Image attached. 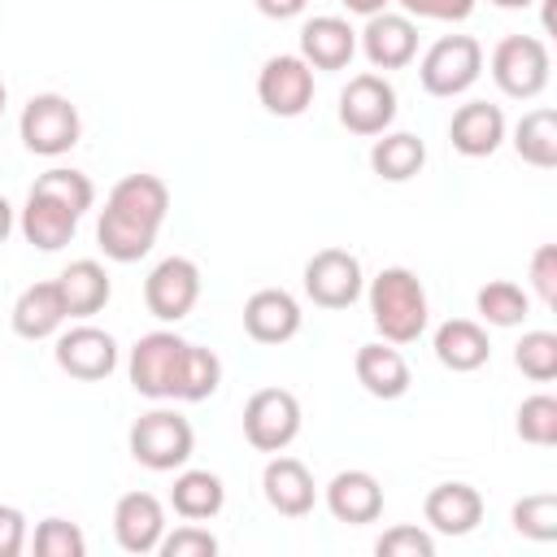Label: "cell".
<instances>
[{
    "label": "cell",
    "mask_w": 557,
    "mask_h": 557,
    "mask_svg": "<svg viewBox=\"0 0 557 557\" xmlns=\"http://www.w3.org/2000/svg\"><path fill=\"white\" fill-rule=\"evenodd\" d=\"M370 318H374V331L387 339V344H413L426 322H431V305H426V287L413 270L405 265H387L370 278Z\"/></svg>",
    "instance_id": "1"
},
{
    "label": "cell",
    "mask_w": 557,
    "mask_h": 557,
    "mask_svg": "<svg viewBox=\"0 0 557 557\" xmlns=\"http://www.w3.org/2000/svg\"><path fill=\"white\" fill-rule=\"evenodd\" d=\"M131 457L144 466V470H157V474H170V470H183L191 461V448H196V431L183 413L174 409H148L131 422Z\"/></svg>",
    "instance_id": "2"
},
{
    "label": "cell",
    "mask_w": 557,
    "mask_h": 557,
    "mask_svg": "<svg viewBox=\"0 0 557 557\" xmlns=\"http://www.w3.org/2000/svg\"><path fill=\"white\" fill-rule=\"evenodd\" d=\"M183 361H187V339L174 331H148L135 339L126 374L131 387L148 400H178L183 392Z\"/></svg>",
    "instance_id": "3"
},
{
    "label": "cell",
    "mask_w": 557,
    "mask_h": 557,
    "mask_svg": "<svg viewBox=\"0 0 557 557\" xmlns=\"http://www.w3.org/2000/svg\"><path fill=\"white\" fill-rule=\"evenodd\" d=\"M17 135L35 157H61L78 144L83 135V117L70 104V96L61 91H39L26 100L22 117H17Z\"/></svg>",
    "instance_id": "4"
},
{
    "label": "cell",
    "mask_w": 557,
    "mask_h": 557,
    "mask_svg": "<svg viewBox=\"0 0 557 557\" xmlns=\"http://www.w3.org/2000/svg\"><path fill=\"white\" fill-rule=\"evenodd\" d=\"M483 74V44L474 35H444L435 39L422 61H418V78L431 96H461L479 83Z\"/></svg>",
    "instance_id": "5"
},
{
    "label": "cell",
    "mask_w": 557,
    "mask_h": 557,
    "mask_svg": "<svg viewBox=\"0 0 557 557\" xmlns=\"http://www.w3.org/2000/svg\"><path fill=\"white\" fill-rule=\"evenodd\" d=\"M492 83L509 96V100H535L548 87V48L535 35H505L492 48Z\"/></svg>",
    "instance_id": "6"
},
{
    "label": "cell",
    "mask_w": 557,
    "mask_h": 557,
    "mask_svg": "<svg viewBox=\"0 0 557 557\" xmlns=\"http://www.w3.org/2000/svg\"><path fill=\"white\" fill-rule=\"evenodd\" d=\"M300 435V400L287 387H261L244 405V440L257 453H283Z\"/></svg>",
    "instance_id": "7"
},
{
    "label": "cell",
    "mask_w": 557,
    "mask_h": 557,
    "mask_svg": "<svg viewBox=\"0 0 557 557\" xmlns=\"http://www.w3.org/2000/svg\"><path fill=\"white\" fill-rule=\"evenodd\" d=\"M200 300V265L191 257H165L144 278V305L161 322H183Z\"/></svg>",
    "instance_id": "8"
},
{
    "label": "cell",
    "mask_w": 557,
    "mask_h": 557,
    "mask_svg": "<svg viewBox=\"0 0 557 557\" xmlns=\"http://www.w3.org/2000/svg\"><path fill=\"white\" fill-rule=\"evenodd\" d=\"M257 100L274 117H300L313 104V70L300 52H278L257 74Z\"/></svg>",
    "instance_id": "9"
},
{
    "label": "cell",
    "mask_w": 557,
    "mask_h": 557,
    "mask_svg": "<svg viewBox=\"0 0 557 557\" xmlns=\"http://www.w3.org/2000/svg\"><path fill=\"white\" fill-rule=\"evenodd\" d=\"M366 287L361 261L348 248H318L305 261V296L322 309H348Z\"/></svg>",
    "instance_id": "10"
},
{
    "label": "cell",
    "mask_w": 557,
    "mask_h": 557,
    "mask_svg": "<svg viewBox=\"0 0 557 557\" xmlns=\"http://www.w3.org/2000/svg\"><path fill=\"white\" fill-rule=\"evenodd\" d=\"M392 117H396V87L374 70L352 74L348 87L339 91V122L352 135H383Z\"/></svg>",
    "instance_id": "11"
},
{
    "label": "cell",
    "mask_w": 557,
    "mask_h": 557,
    "mask_svg": "<svg viewBox=\"0 0 557 557\" xmlns=\"http://www.w3.org/2000/svg\"><path fill=\"white\" fill-rule=\"evenodd\" d=\"M57 366L70 379H83V383L109 379L117 370V339L100 326H70L57 339Z\"/></svg>",
    "instance_id": "12"
},
{
    "label": "cell",
    "mask_w": 557,
    "mask_h": 557,
    "mask_svg": "<svg viewBox=\"0 0 557 557\" xmlns=\"http://www.w3.org/2000/svg\"><path fill=\"white\" fill-rule=\"evenodd\" d=\"M361 52L370 57L374 70H400L418 57V26L409 13H370L366 17V30L357 35Z\"/></svg>",
    "instance_id": "13"
},
{
    "label": "cell",
    "mask_w": 557,
    "mask_h": 557,
    "mask_svg": "<svg viewBox=\"0 0 557 557\" xmlns=\"http://www.w3.org/2000/svg\"><path fill=\"white\" fill-rule=\"evenodd\" d=\"M261 492H265V505L274 513H283V518H305L313 509V500H318V487H313L309 466L296 461V457H283V453H274L265 461Z\"/></svg>",
    "instance_id": "14"
},
{
    "label": "cell",
    "mask_w": 557,
    "mask_h": 557,
    "mask_svg": "<svg viewBox=\"0 0 557 557\" xmlns=\"http://www.w3.org/2000/svg\"><path fill=\"white\" fill-rule=\"evenodd\" d=\"M422 518L440 535H470L483 522V496H479V487L457 483V479L435 483L422 500Z\"/></svg>",
    "instance_id": "15"
},
{
    "label": "cell",
    "mask_w": 557,
    "mask_h": 557,
    "mask_svg": "<svg viewBox=\"0 0 557 557\" xmlns=\"http://www.w3.org/2000/svg\"><path fill=\"white\" fill-rule=\"evenodd\" d=\"M244 331L257 344H287L300 331V305L283 287H261L244 300Z\"/></svg>",
    "instance_id": "16"
},
{
    "label": "cell",
    "mask_w": 557,
    "mask_h": 557,
    "mask_svg": "<svg viewBox=\"0 0 557 557\" xmlns=\"http://www.w3.org/2000/svg\"><path fill=\"white\" fill-rule=\"evenodd\" d=\"M113 535L126 553H157L165 535V509L152 492H126L113 505Z\"/></svg>",
    "instance_id": "17"
},
{
    "label": "cell",
    "mask_w": 557,
    "mask_h": 557,
    "mask_svg": "<svg viewBox=\"0 0 557 557\" xmlns=\"http://www.w3.org/2000/svg\"><path fill=\"white\" fill-rule=\"evenodd\" d=\"M326 509H331L335 522H348V527L379 522V513H383V483L370 470H339L326 483Z\"/></svg>",
    "instance_id": "18"
},
{
    "label": "cell",
    "mask_w": 557,
    "mask_h": 557,
    "mask_svg": "<svg viewBox=\"0 0 557 557\" xmlns=\"http://www.w3.org/2000/svg\"><path fill=\"white\" fill-rule=\"evenodd\" d=\"M357 52V30L335 17V13H318L300 26V57L309 70H344Z\"/></svg>",
    "instance_id": "19"
},
{
    "label": "cell",
    "mask_w": 557,
    "mask_h": 557,
    "mask_svg": "<svg viewBox=\"0 0 557 557\" xmlns=\"http://www.w3.org/2000/svg\"><path fill=\"white\" fill-rule=\"evenodd\" d=\"M448 139L461 157H492L505 144V113L500 104L487 100H466L453 122H448Z\"/></svg>",
    "instance_id": "20"
},
{
    "label": "cell",
    "mask_w": 557,
    "mask_h": 557,
    "mask_svg": "<svg viewBox=\"0 0 557 557\" xmlns=\"http://www.w3.org/2000/svg\"><path fill=\"white\" fill-rule=\"evenodd\" d=\"M352 370H357V383H361L370 396H379V400H396V396H405L409 383H413L409 361H405L400 348L387 344V339H379V344H361Z\"/></svg>",
    "instance_id": "21"
},
{
    "label": "cell",
    "mask_w": 557,
    "mask_h": 557,
    "mask_svg": "<svg viewBox=\"0 0 557 557\" xmlns=\"http://www.w3.org/2000/svg\"><path fill=\"white\" fill-rule=\"evenodd\" d=\"M65 318L70 313H65V296H61L57 278L22 287V296L13 300V313H9V322H13V331L22 339H48V335L61 331Z\"/></svg>",
    "instance_id": "22"
},
{
    "label": "cell",
    "mask_w": 557,
    "mask_h": 557,
    "mask_svg": "<svg viewBox=\"0 0 557 557\" xmlns=\"http://www.w3.org/2000/svg\"><path fill=\"white\" fill-rule=\"evenodd\" d=\"M17 226H22L26 244H35L39 252H57V248H65V244L74 239L78 213L65 209L61 200L44 196V191H30L26 205H22V222H17Z\"/></svg>",
    "instance_id": "23"
},
{
    "label": "cell",
    "mask_w": 557,
    "mask_h": 557,
    "mask_svg": "<svg viewBox=\"0 0 557 557\" xmlns=\"http://www.w3.org/2000/svg\"><path fill=\"white\" fill-rule=\"evenodd\" d=\"M435 357H440V366H448L453 374H470V370L487 366L492 339H487V331H483L479 322H470V318H448V322H440V331H435Z\"/></svg>",
    "instance_id": "24"
},
{
    "label": "cell",
    "mask_w": 557,
    "mask_h": 557,
    "mask_svg": "<svg viewBox=\"0 0 557 557\" xmlns=\"http://www.w3.org/2000/svg\"><path fill=\"white\" fill-rule=\"evenodd\" d=\"M57 287H61V296H65V313H70V318H91V313H100V309L109 305V296H113V283H109L104 265L91 261V257L70 261V265L57 274Z\"/></svg>",
    "instance_id": "25"
},
{
    "label": "cell",
    "mask_w": 557,
    "mask_h": 557,
    "mask_svg": "<svg viewBox=\"0 0 557 557\" xmlns=\"http://www.w3.org/2000/svg\"><path fill=\"white\" fill-rule=\"evenodd\" d=\"M96 239H100V252H104L109 261L131 265V261H139V257L152 252L157 226H148V222H139V218H126V213H117V209L104 205V209H100V222H96Z\"/></svg>",
    "instance_id": "26"
},
{
    "label": "cell",
    "mask_w": 557,
    "mask_h": 557,
    "mask_svg": "<svg viewBox=\"0 0 557 557\" xmlns=\"http://www.w3.org/2000/svg\"><path fill=\"white\" fill-rule=\"evenodd\" d=\"M104 205L161 231V222H165V213H170V187H165L157 174H126V178L113 183V191H109Z\"/></svg>",
    "instance_id": "27"
},
{
    "label": "cell",
    "mask_w": 557,
    "mask_h": 557,
    "mask_svg": "<svg viewBox=\"0 0 557 557\" xmlns=\"http://www.w3.org/2000/svg\"><path fill=\"white\" fill-rule=\"evenodd\" d=\"M170 505L178 518L187 522H205V518H218L222 505H226V487L213 470H178L174 474V487H170Z\"/></svg>",
    "instance_id": "28"
},
{
    "label": "cell",
    "mask_w": 557,
    "mask_h": 557,
    "mask_svg": "<svg viewBox=\"0 0 557 557\" xmlns=\"http://www.w3.org/2000/svg\"><path fill=\"white\" fill-rule=\"evenodd\" d=\"M426 165V144L413 131H383V139H374L370 148V170L387 183H405Z\"/></svg>",
    "instance_id": "29"
},
{
    "label": "cell",
    "mask_w": 557,
    "mask_h": 557,
    "mask_svg": "<svg viewBox=\"0 0 557 557\" xmlns=\"http://www.w3.org/2000/svg\"><path fill=\"white\" fill-rule=\"evenodd\" d=\"M513 152L535 170H553L557 165V113L553 109L522 113L513 126Z\"/></svg>",
    "instance_id": "30"
},
{
    "label": "cell",
    "mask_w": 557,
    "mask_h": 557,
    "mask_svg": "<svg viewBox=\"0 0 557 557\" xmlns=\"http://www.w3.org/2000/svg\"><path fill=\"white\" fill-rule=\"evenodd\" d=\"M474 309H479V318L487 326H522L527 313H531V296L509 278H492V283L479 287Z\"/></svg>",
    "instance_id": "31"
},
{
    "label": "cell",
    "mask_w": 557,
    "mask_h": 557,
    "mask_svg": "<svg viewBox=\"0 0 557 557\" xmlns=\"http://www.w3.org/2000/svg\"><path fill=\"white\" fill-rule=\"evenodd\" d=\"M30 191H44V196H52V200H61L65 209H74L78 218L91 209V200H96V187H91V178L83 174V170H65V165H52V170H44L39 178H35V187Z\"/></svg>",
    "instance_id": "32"
},
{
    "label": "cell",
    "mask_w": 557,
    "mask_h": 557,
    "mask_svg": "<svg viewBox=\"0 0 557 557\" xmlns=\"http://www.w3.org/2000/svg\"><path fill=\"white\" fill-rule=\"evenodd\" d=\"M509 518H513V531L527 535V540H540V544L557 540V496H553V492H531V496H522Z\"/></svg>",
    "instance_id": "33"
},
{
    "label": "cell",
    "mask_w": 557,
    "mask_h": 557,
    "mask_svg": "<svg viewBox=\"0 0 557 557\" xmlns=\"http://www.w3.org/2000/svg\"><path fill=\"white\" fill-rule=\"evenodd\" d=\"M218 387H222V361H218L209 348L187 344V361H183V392H178V400L196 405V400H209Z\"/></svg>",
    "instance_id": "34"
},
{
    "label": "cell",
    "mask_w": 557,
    "mask_h": 557,
    "mask_svg": "<svg viewBox=\"0 0 557 557\" xmlns=\"http://www.w3.org/2000/svg\"><path fill=\"white\" fill-rule=\"evenodd\" d=\"M513 366L535 383L557 379V335L553 331H527L513 348Z\"/></svg>",
    "instance_id": "35"
},
{
    "label": "cell",
    "mask_w": 557,
    "mask_h": 557,
    "mask_svg": "<svg viewBox=\"0 0 557 557\" xmlns=\"http://www.w3.org/2000/svg\"><path fill=\"white\" fill-rule=\"evenodd\" d=\"M518 435L527 444H540V448L557 444V400L548 392H535L518 405Z\"/></svg>",
    "instance_id": "36"
},
{
    "label": "cell",
    "mask_w": 557,
    "mask_h": 557,
    "mask_svg": "<svg viewBox=\"0 0 557 557\" xmlns=\"http://www.w3.org/2000/svg\"><path fill=\"white\" fill-rule=\"evenodd\" d=\"M30 548H35L39 557H83V553H87V540H83V531H78L74 522H65V518H44V522L35 527Z\"/></svg>",
    "instance_id": "37"
},
{
    "label": "cell",
    "mask_w": 557,
    "mask_h": 557,
    "mask_svg": "<svg viewBox=\"0 0 557 557\" xmlns=\"http://www.w3.org/2000/svg\"><path fill=\"white\" fill-rule=\"evenodd\" d=\"M157 553H165V557H213L218 553V535L209 527H200V522H183V527L161 535Z\"/></svg>",
    "instance_id": "38"
},
{
    "label": "cell",
    "mask_w": 557,
    "mask_h": 557,
    "mask_svg": "<svg viewBox=\"0 0 557 557\" xmlns=\"http://www.w3.org/2000/svg\"><path fill=\"white\" fill-rule=\"evenodd\" d=\"M379 557H435V540L422 527H392L379 535Z\"/></svg>",
    "instance_id": "39"
},
{
    "label": "cell",
    "mask_w": 557,
    "mask_h": 557,
    "mask_svg": "<svg viewBox=\"0 0 557 557\" xmlns=\"http://www.w3.org/2000/svg\"><path fill=\"white\" fill-rule=\"evenodd\" d=\"M474 4L479 0H400L409 17H426V22H466Z\"/></svg>",
    "instance_id": "40"
},
{
    "label": "cell",
    "mask_w": 557,
    "mask_h": 557,
    "mask_svg": "<svg viewBox=\"0 0 557 557\" xmlns=\"http://www.w3.org/2000/svg\"><path fill=\"white\" fill-rule=\"evenodd\" d=\"M531 287L544 305H557V248L553 244H540L531 252Z\"/></svg>",
    "instance_id": "41"
},
{
    "label": "cell",
    "mask_w": 557,
    "mask_h": 557,
    "mask_svg": "<svg viewBox=\"0 0 557 557\" xmlns=\"http://www.w3.org/2000/svg\"><path fill=\"white\" fill-rule=\"evenodd\" d=\"M30 531H26V513L17 505H0V557H17L26 548Z\"/></svg>",
    "instance_id": "42"
},
{
    "label": "cell",
    "mask_w": 557,
    "mask_h": 557,
    "mask_svg": "<svg viewBox=\"0 0 557 557\" xmlns=\"http://www.w3.org/2000/svg\"><path fill=\"white\" fill-rule=\"evenodd\" d=\"M265 17H274V22H287V17H296V13H305V4L309 0H252Z\"/></svg>",
    "instance_id": "43"
},
{
    "label": "cell",
    "mask_w": 557,
    "mask_h": 557,
    "mask_svg": "<svg viewBox=\"0 0 557 557\" xmlns=\"http://www.w3.org/2000/svg\"><path fill=\"white\" fill-rule=\"evenodd\" d=\"M344 9H348V13L370 17V13H383V9H387V0H344Z\"/></svg>",
    "instance_id": "44"
},
{
    "label": "cell",
    "mask_w": 557,
    "mask_h": 557,
    "mask_svg": "<svg viewBox=\"0 0 557 557\" xmlns=\"http://www.w3.org/2000/svg\"><path fill=\"white\" fill-rule=\"evenodd\" d=\"M9 231H13V205L0 196V244L9 239Z\"/></svg>",
    "instance_id": "45"
},
{
    "label": "cell",
    "mask_w": 557,
    "mask_h": 557,
    "mask_svg": "<svg viewBox=\"0 0 557 557\" xmlns=\"http://www.w3.org/2000/svg\"><path fill=\"white\" fill-rule=\"evenodd\" d=\"M492 4H500V9H527V4H535V0H492Z\"/></svg>",
    "instance_id": "46"
},
{
    "label": "cell",
    "mask_w": 557,
    "mask_h": 557,
    "mask_svg": "<svg viewBox=\"0 0 557 557\" xmlns=\"http://www.w3.org/2000/svg\"><path fill=\"white\" fill-rule=\"evenodd\" d=\"M4 100H9V87H4V78H0V113H4Z\"/></svg>",
    "instance_id": "47"
}]
</instances>
